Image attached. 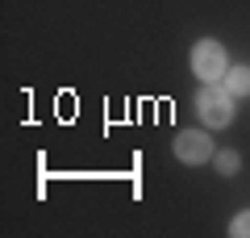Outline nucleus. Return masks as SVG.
Returning <instances> with one entry per match:
<instances>
[{"mask_svg": "<svg viewBox=\"0 0 250 238\" xmlns=\"http://www.w3.org/2000/svg\"><path fill=\"white\" fill-rule=\"evenodd\" d=\"M213 163H217V171H221V176H233V171L242 167L238 150H217V155H213Z\"/></svg>", "mask_w": 250, "mask_h": 238, "instance_id": "5", "label": "nucleus"}, {"mask_svg": "<svg viewBox=\"0 0 250 238\" xmlns=\"http://www.w3.org/2000/svg\"><path fill=\"white\" fill-rule=\"evenodd\" d=\"M175 159H184V163H208L213 159V142H208V134L205 130H184V134H175Z\"/></svg>", "mask_w": 250, "mask_h": 238, "instance_id": "3", "label": "nucleus"}, {"mask_svg": "<svg viewBox=\"0 0 250 238\" xmlns=\"http://www.w3.org/2000/svg\"><path fill=\"white\" fill-rule=\"evenodd\" d=\"M229 234H233V238H250V209L238 213V217L229 221Z\"/></svg>", "mask_w": 250, "mask_h": 238, "instance_id": "6", "label": "nucleus"}, {"mask_svg": "<svg viewBox=\"0 0 250 238\" xmlns=\"http://www.w3.org/2000/svg\"><path fill=\"white\" fill-rule=\"evenodd\" d=\"M192 71H196V79H205V84H217V79L225 75V46L213 42V38L196 42L192 46Z\"/></svg>", "mask_w": 250, "mask_h": 238, "instance_id": "2", "label": "nucleus"}, {"mask_svg": "<svg viewBox=\"0 0 250 238\" xmlns=\"http://www.w3.org/2000/svg\"><path fill=\"white\" fill-rule=\"evenodd\" d=\"M225 88L229 96H250V67H225Z\"/></svg>", "mask_w": 250, "mask_h": 238, "instance_id": "4", "label": "nucleus"}, {"mask_svg": "<svg viewBox=\"0 0 250 238\" xmlns=\"http://www.w3.org/2000/svg\"><path fill=\"white\" fill-rule=\"evenodd\" d=\"M196 117L208 125V130L229 125L233 121V96H229V88H221V84H205V88L196 92Z\"/></svg>", "mask_w": 250, "mask_h": 238, "instance_id": "1", "label": "nucleus"}]
</instances>
